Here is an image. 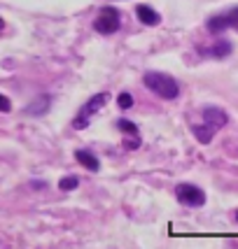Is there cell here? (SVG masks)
I'll list each match as a JSON object with an SVG mask.
<instances>
[{
    "mask_svg": "<svg viewBox=\"0 0 238 249\" xmlns=\"http://www.w3.org/2000/svg\"><path fill=\"white\" fill-rule=\"evenodd\" d=\"M142 82H145V87L150 89L152 93H157L159 98L173 100V98L180 96V84H178L171 75H163V72H145Z\"/></svg>",
    "mask_w": 238,
    "mask_h": 249,
    "instance_id": "6da1fadb",
    "label": "cell"
},
{
    "mask_svg": "<svg viewBox=\"0 0 238 249\" xmlns=\"http://www.w3.org/2000/svg\"><path fill=\"white\" fill-rule=\"evenodd\" d=\"M108 100H110V93H108V91H100V93H96L94 98H89V103H84V105H82V109L77 112V117L73 119V128H75V130L89 128L91 119H94L98 112L108 105Z\"/></svg>",
    "mask_w": 238,
    "mask_h": 249,
    "instance_id": "7a4b0ae2",
    "label": "cell"
},
{
    "mask_svg": "<svg viewBox=\"0 0 238 249\" xmlns=\"http://www.w3.org/2000/svg\"><path fill=\"white\" fill-rule=\"evenodd\" d=\"M175 196H178V200L187 207H201L206 203V194L194 184H178L175 186Z\"/></svg>",
    "mask_w": 238,
    "mask_h": 249,
    "instance_id": "3957f363",
    "label": "cell"
},
{
    "mask_svg": "<svg viewBox=\"0 0 238 249\" xmlns=\"http://www.w3.org/2000/svg\"><path fill=\"white\" fill-rule=\"evenodd\" d=\"M94 28H96V33H100V35H112V33H117L119 31V12L112 10V7L100 10V14H98L96 21H94Z\"/></svg>",
    "mask_w": 238,
    "mask_h": 249,
    "instance_id": "277c9868",
    "label": "cell"
},
{
    "mask_svg": "<svg viewBox=\"0 0 238 249\" xmlns=\"http://www.w3.org/2000/svg\"><path fill=\"white\" fill-rule=\"evenodd\" d=\"M238 23V10L234 7V10H229L227 14H217V17H210L206 23V28L210 33H222L227 31V28H234Z\"/></svg>",
    "mask_w": 238,
    "mask_h": 249,
    "instance_id": "5b68a950",
    "label": "cell"
},
{
    "mask_svg": "<svg viewBox=\"0 0 238 249\" xmlns=\"http://www.w3.org/2000/svg\"><path fill=\"white\" fill-rule=\"evenodd\" d=\"M203 121H206L210 128H215V130H219V128H224L227 126V121H229V117H227V112L224 109H219V107H206L203 109Z\"/></svg>",
    "mask_w": 238,
    "mask_h": 249,
    "instance_id": "8992f818",
    "label": "cell"
},
{
    "mask_svg": "<svg viewBox=\"0 0 238 249\" xmlns=\"http://www.w3.org/2000/svg\"><path fill=\"white\" fill-rule=\"evenodd\" d=\"M75 161L82 165V168H87L91 173H98L100 170V161L96 159V154H91L89 149H77L75 152Z\"/></svg>",
    "mask_w": 238,
    "mask_h": 249,
    "instance_id": "52a82bcc",
    "label": "cell"
},
{
    "mask_svg": "<svg viewBox=\"0 0 238 249\" xmlns=\"http://www.w3.org/2000/svg\"><path fill=\"white\" fill-rule=\"evenodd\" d=\"M136 14H138V19H140L145 26H159V23H161L159 12L152 10L150 5H138V7H136Z\"/></svg>",
    "mask_w": 238,
    "mask_h": 249,
    "instance_id": "ba28073f",
    "label": "cell"
},
{
    "mask_svg": "<svg viewBox=\"0 0 238 249\" xmlns=\"http://www.w3.org/2000/svg\"><path fill=\"white\" fill-rule=\"evenodd\" d=\"M192 133H194V138L201 142V144H208V142L213 140V135H215L217 130L210 128L206 121H203V124H198V126H192Z\"/></svg>",
    "mask_w": 238,
    "mask_h": 249,
    "instance_id": "9c48e42d",
    "label": "cell"
},
{
    "mask_svg": "<svg viewBox=\"0 0 238 249\" xmlns=\"http://www.w3.org/2000/svg\"><path fill=\"white\" fill-rule=\"evenodd\" d=\"M47 107H49V96H42L40 103H31V105L26 107V114H44Z\"/></svg>",
    "mask_w": 238,
    "mask_h": 249,
    "instance_id": "30bf717a",
    "label": "cell"
},
{
    "mask_svg": "<svg viewBox=\"0 0 238 249\" xmlns=\"http://www.w3.org/2000/svg\"><path fill=\"white\" fill-rule=\"evenodd\" d=\"M208 52H210V54L215 56V58H224V56L231 54V42H227V40H222L219 44H215V47H210Z\"/></svg>",
    "mask_w": 238,
    "mask_h": 249,
    "instance_id": "8fae6325",
    "label": "cell"
},
{
    "mask_svg": "<svg viewBox=\"0 0 238 249\" xmlns=\"http://www.w3.org/2000/svg\"><path fill=\"white\" fill-rule=\"evenodd\" d=\"M117 128L121 133H129V135H138V126L129 119H117Z\"/></svg>",
    "mask_w": 238,
    "mask_h": 249,
    "instance_id": "7c38bea8",
    "label": "cell"
},
{
    "mask_svg": "<svg viewBox=\"0 0 238 249\" xmlns=\"http://www.w3.org/2000/svg\"><path fill=\"white\" fill-rule=\"evenodd\" d=\"M77 186H79V179H77L75 175L63 177V179L59 182V189H61V191H73V189H77Z\"/></svg>",
    "mask_w": 238,
    "mask_h": 249,
    "instance_id": "4fadbf2b",
    "label": "cell"
},
{
    "mask_svg": "<svg viewBox=\"0 0 238 249\" xmlns=\"http://www.w3.org/2000/svg\"><path fill=\"white\" fill-rule=\"evenodd\" d=\"M117 105H119V109H129L131 105H133V96H131V93H126V91H124V93H119V96H117Z\"/></svg>",
    "mask_w": 238,
    "mask_h": 249,
    "instance_id": "5bb4252c",
    "label": "cell"
},
{
    "mask_svg": "<svg viewBox=\"0 0 238 249\" xmlns=\"http://www.w3.org/2000/svg\"><path fill=\"white\" fill-rule=\"evenodd\" d=\"M0 112H12V103L7 96H2L0 93Z\"/></svg>",
    "mask_w": 238,
    "mask_h": 249,
    "instance_id": "9a60e30c",
    "label": "cell"
},
{
    "mask_svg": "<svg viewBox=\"0 0 238 249\" xmlns=\"http://www.w3.org/2000/svg\"><path fill=\"white\" fill-rule=\"evenodd\" d=\"M2 28H5V21H2V19H0V31H2Z\"/></svg>",
    "mask_w": 238,
    "mask_h": 249,
    "instance_id": "2e32d148",
    "label": "cell"
}]
</instances>
